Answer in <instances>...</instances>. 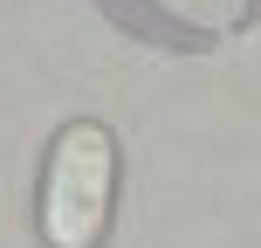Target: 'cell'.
Wrapping results in <instances>:
<instances>
[{"instance_id":"1","label":"cell","mask_w":261,"mask_h":248,"mask_svg":"<svg viewBox=\"0 0 261 248\" xmlns=\"http://www.w3.org/2000/svg\"><path fill=\"white\" fill-rule=\"evenodd\" d=\"M117 207V138L76 118L55 131L41 159V241L48 248H96Z\"/></svg>"}]
</instances>
